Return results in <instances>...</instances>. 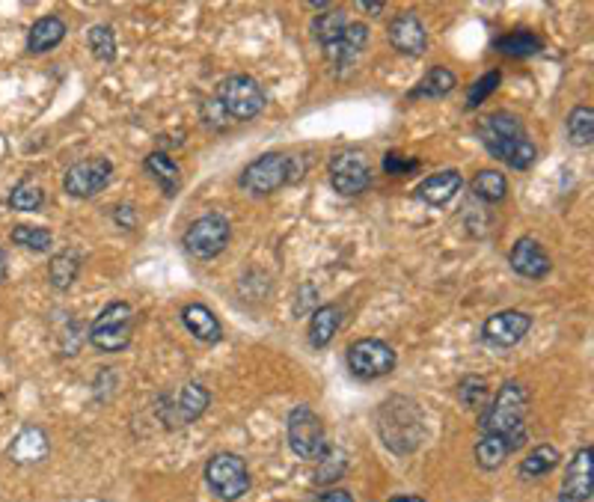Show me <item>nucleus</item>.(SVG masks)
Masks as SVG:
<instances>
[{
	"label": "nucleus",
	"mask_w": 594,
	"mask_h": 502,
	"mask_svg": "<svg viewBox=\"0 0 594 502\" xmlns=\"http://www.w3.org/2000/svg\"><path fill=\"white\" fill-rule=\"evenodd\" d=\"M526 410H529V390L517 381H508L496 390V396L482 410V434L502 437L514 446H526Z\"/></svg>",
	"instance_id": "f257e3e1"
},
{
	"label": "nucleus",
	"mask_w": 594,
	"mask_h": 502,
	"mask_svg": "<svg viewBox=\"0 0 594 502\" xmlns=\"http://www.w3.org/2000/svg\"><path fill=\"white\" fill-rule=\"evenodd\" d=\"M378 434L387 443V449L396 452V455L416 452L425 440V425H422L419 404L410 402L407 396L387 399L378 407Z\"/></svg>",
	"instance_id": "f03ea898"
},
{
	"label": "nucleus",
	"mask_w": 594,
	"mask_h": 502,
	"mask_svg": "<svg viewBox=\"0 0 594 502\" xmlns=\"http://www.w3.org/2000/svg\"><path fill=\"white\" fill-rule=\"evenodd\" d=\"M306 164L297 155L286 152H268L259 161H253L244 173H241V188L256 194V197H268L283 185H295L303 179Z\"/></svg>",
	"instance_id": "7ed1b4c3"
},
{
	"label": "nucleus",
	"mask_w": 594,
	"mask_h": 502,
	"mask_svg": "<svg viewBox=\"0 0 594 502\" xmlns=\"http://www.w3.org/2000/svg\"><path fill=\"white\" fill-rule=\"evenodd\" d=\"M205 482L214 497L226 502L241 500L250 491V470L247 461L235 452H217L205 464Z\"/></svg>",
	"instance_id": "20e7f679"
},
{
	"label": "nucleus",
	"mask_w": 594,
	"mask_h": 502,
	"mask_svg": "<svg viewBox=\"0 0 594 502\" xmlns=\"http://www.w3.org/2000/svg\"><path fill=\"white\" fill-rule=\"evenodd\" d=\"M131 336H134V312L122 301L107 303L99 312V318L90 324V342L104 354L125 351Z\"/></svg>",
	"instance_id": "39448f33"
},
{
	"label": "nucleus",
	"mask_w": 594,
	"mask_h": 502,
	"mask_svg": "<svg viewBox=\"0 0 594 502\" xmlns=\"http://www.w3.org/2000/svg\"><path fill=\"white\" fill-rule=\"evenodd\" d=\"M289 446L297 458L303 461H321V455L327 452V434H324V422L321 416L300 404L289 413Z\"/></svg>",
	"instance_id": "423d86ee"
},
{
	"label": "nucleus",
	"mask_w": 594,
	"mask_h": 502,
	"mask_svg": "<svg viewBox=\"0 0 594 502\" xmlns=\"http://www.w3.org/2000/svg\"><path fill=\"white\" fill-rule=\"evenodd\" d=\"M217 101L226 110V116L229 119H238V122L256 119L265 110V93H262V87L250 75H232V78H226L220 84V90H217Z\"/></svg>",
	"instance_id": "0eeeda50"
},
{
	"label": "nucleus",
	"mask_w": 594,
	"mask_h": 502,
	"mask_svg": "<svg viewBox=\"0 0 594 502\" xmlns=\"http://www.w3.org/2000/svg\"><path fill=\"white\" fill-rule=\"evenodd\" d=\"M396 351L384 339H360L348 348V369L360 381H378L396 369Z\"/></svg>",
	"instance_id": "6e6552de"
},
{
	"label": "nucleus",
	"mask_w": 594,
	"mask_h": 502,
	"mask_svg": "<svg viewBox=\"0 0 594 502\" xmlns=\"http://www.w3.org/2000/svg\"><path fill=\"white\" fill-rule=\"evenodd\" d=\"M232 226L223 214H205L194 220L185 232V250L194 259H214L226 250Z\"/></svg>",
	"instance_id": "1a4fd4ad"
},
{
	"label": "nucleus",
	"mask_w": 594,
	"mask_h": 502,
	"mask_svg": "<svg viewBox=\"0 0 594 502\" xmlns=\"http://www.w3.org/2000/svg\"><path fill=\"white\" fill-rule=\"evenodd\" d=\"M110 176H113V164L107 158H87L66 170L63 191L75 200H90L107 188Z\"/></svg>",
	"instance_id": "9d476101"
},
{
	"label": "nucleus",
	"mask_w": 594,
	"mask_h": 502,
	"mask_svg": "<svg viewBox=\"0 0 594 502\" xmlns=\"http://www.w3.org/2000/svg\"><path fill=\"white\" fill-rule=\"evenodd\" d=\"M330 185L342 197H357L372 185L369 161L360 152H342L330 161Z\"/></svg>",
	"instance_id": "9b49d317"
},
{
	"label": "nucleus",
	"mask_w": 594,
	"mask_h": 502,
	"mask_svg": "<svg viewBox=\"0 0 594 502\" xmlns=\"http://www.w3.org/2000/svg\"><path fill=\"white\" fill-rule=\"evenodd\" d=\"M529 327H532V315H526L520 309H505V312L491 315L482 324V339L491 348H511L529 333Z\"/></svg>",
	"instance_id": "f8f14e48"
},
{
	"label": "nucleus",
	"mask_w": 594,
	"mask_h": 502,
	"mask_svg": "<svg viewBox=\"0 0 594 502\" xmlns=\"http://www.w3.org/2000/svg\"><path fill=\"white\" fill-rule=\"evenodd\" d=\"M208 402H211V393L202 384H185L173 399L161 402V416L167 425H191L205 413Z\"/></svg>",
	"instance_id": "ddd939ff"
},
{
	"label": "nucleus",
	"mask_w": 594,
	"mask_h": 502,
	"mask_svg": "<svg viewBox=\"0 0 594 502\" xmlns=\"http://www.w3.org/2000/svg\"><path fill=\"white\" fill-rule=\"evenodd\" d=\"M594 488V464H592V449L583 446L577 449V455L571 458L568 470H565V485L559 502H589L592 500Z\"/></svg>",
	"instance_id": "4468645a"
},
{
	"label": "nucleus",
	"mask_w": 594,
	"mask_h": 502,
	"mask_svg": "<svg viewBox=\"0 0 594 502\" xmlns=\"http://www.w3.org/2000/svg\"><path fill=\"white\" fill-rule=\"evenodd\" d=\"M508 262H511V268H514L520 277H526V280H544V277L550 274V268H553L547 250H544L535 238H529V235H523V238L514 241V247H511V253H508Z\"/></svg>",
	"instance_id": "2eb2a0df"
},
{
	"label": "nucleus",
	"mask_w": 594,
	"mask_h": 502,
	"mask_svg": "<svg viewBox=\"0 0 594 502\" xmlns=\"http://www.w3.org/2000/svg\"><path fill=\"white\" fill-rule=\"evenodd\" d=\"M390 45L407 54V57H419L428 48V33L425 24L419 21L416 12H401L396 21L390 24Z\"/></svg>",
	"instance_id": "dca6fc26"
},
{
	"label": "nucleus",
	"mask_w": 594,
	"mask_h": 502,
	"mask_svg": "<svg viewBox=\"0 0 594 502\" xmlns=\"http://www.w3.org/2000/svg\"><path fill=\"white\" fill-rule=\"evenodd\" d=\"M366 45H369V27H366V24H348L345 33H342L333 45L324 48V54H327V60H330L333 66L348 69V66H354V60L366 51Z\"/></svg>",
	"instance_id": "f3484780"
},
{
	"label": "nucleus",
	"mask_w": 594,
	"mask_h": 502,
	"mask_svg": "<svg viewBox=\"0 0 594 502\" xmlns=\"http://www.w3.org/2000/svg\"><path fill=\"white\" fill-rule=\"evenodd\" d=\"M485 149L494 155L496 161H502L505 167L517 170V173L529 170L535 164V158H538V149H535V143L526 134L508 137V140H496V143H488Z\"/></svg>",
	"instance_id": "a211bd4d"
},
{
	"label": "nucleus",
	"mask_w": 594,
	"mask_h": 502,
	"mask_svg": "<svg viewBox=\"0 0 594 502\" xmlns=\"http://www.w3.org/2000/svg\"><path fill=\"white\" fill-rule=\"evenodd\" d=\"M48 434L39 425H27L18 431V437L9 443V458L15 464H36L48 455Z\"/></svg>",
	"instance_id": "6ab92c4d"
},
{
	"label": "nucleus",
	"mask_w": 594,
	"mask_h": 502,
	"mask_svg": "<svg viewBox=\"0 0 594 502\" xmlns=\"http://www.w3.org/2000/svg\"><path fill=\"white\" fill-rule=\"evenodd\" d=\"M66 39V21L60 15H45L39 18L30 33H27V51L30 54H48Z\"/></svg>",
	"instance_id": "aec40b11"
},
{
	"label": "nucleus",
	"mask_w": 594,
	"mask_h": 502,
	"mask_svg": "<svg viewBox=\"0 0 594 502\" xmlns=\"http://www.w3.org/2000/svg\"><path fill=\"white\" fill-rule=\"evenodd\" d=\"M461 185H464V179H461L458 170H440V173L428 176L416 188V197L422 202H428V205H446V202L461 191Z\"/></svg>",
	"instance_id": "412c9836"
},
{
	"label": "nucleus",
	"mask_w": 594,
	"mask_h": 502,
	"mask_svg": "<svg viewBox=\"0 0 594 502\" xmlns=\"http://www.w3.org/2000/svg\"><path fill=\"white\" fill-rule=\"evenodd\" d=\"M182 324L191 330V336H197L199 342L214 345V342L223 339V327H220L217 315H214L205 303H188V306L182 309Z\"/></svg>",
	"instance_id": "4be33fe9"
},
{
	"label": "nucleus",
	"mask_w": 594,
	"mask_h": 502,
	"mask_svg": "<svg viewBox=\"0 0 594 502\" xmlns=\"http://www.w3.org/2000/svg\"><path fill=\"white\" fill-rule=\"evenodd\" d=\"M342 318H345V309L339 303H327V306H318L312 312V321H309V345L312 348H324L333 342L336 330L342 327Z\"/></svg>",
	"instance_id": "5701e85b"
},
{
	"label": "nucleus",
	"mask_w": 594,
	"mask_h": 502,
	"mask_svg": "<svg viewBox=\"0 0 594 502\" xmlns=\"http://www.w3.org/2000/svg\"><path fill=\"white\" fill-rule=\"evenodd\" d=\"M520 134H526V128H523V122H520L514 113H508V110H496V113H488V116L479 119V137H482L485 146H488V143H496V140L520 137Z\"/></svg>",
	"instance_id": "b1692460"
},
{
	"label": "nucleus",
	"mask_w": 594,
	"mask_h": 502,
	"mask_svg": "<svg viewBox=\"0 0 594 502\" xmlns=\"http://www.w3.org/2000/svg\"><path fill=\"white\" fill-rule=\"evenodd\" d=\"M146 173L161 185V191H164L167 197H176V194H179V188H182V173H179V167H176V161H173L170 155L152 152V155L146 158Z\"/></svg>",
	"instance_id": "393cba45"
},
{
	"label": "nucleus",
	"mask_w": 594,
	"mask_h": 502,
	"mask_svg": "<svg viewBox=\"0 0 594 502\" xmlns=\"http://www.w3.org/2000/svg\"><path fill=\"white\" fill-rule=\"evenodd\" d=\"M559 461H562V455H559V449L553 446V443H538L526 458H523V464H520V479H541V476H547L550 470H556L559 467Z\"/></svg>",
	"instance_id": "a878e982"
},
{
	"label": "nucleus",
	"mask_w": 594,
	"mask_h": 502,
	"mask_svg": "<svg viewBox=\"0 0 594 502\" xmlns=\"http://www.w3.org/2000/svg\"><path fill=\"white\" fill-rule=\"evenodd\" d=\"M81 265H84V256H81L78 250H63L60 256H54L51 265H48V280H51V286H54V289H69V286L78 280Z\"/></svg>",
	"instance_id": "bb28decb"
},
{
	"label": "nucleus",
	"mask_w": 594,
	"mask_h": 502,
	"mask_svg": "<svg viewBox=\"0 0 594 502\" xmlns=\"http://www.w3.org/2000/svg\"><path fill=\"white\" fill-rule=\"evenodd\" d=\"M514 446L502 437H494V434H482V440L476 443V464L488 473L499 470L508 458H511Z\"/></svg>",
	"instance_id": "cd10ccee"
},
{
	"label": "nucleus",
	"mask_w": 594,
	"mask_h": 502,
	"mask_svg": "<svg viewBox=\"0 0 594 502\" xmlns=\"http://www.w3.org/2000/svg\"><path fill=\"white\" fill-rule=\"evenodd\" d=\"M455 90V75L446 69V66H437L431 69L410 93V99H443Z\"/></svg>",
	"instance_id": "c85d7f7f"
},
{
	"label": "nucleus",
	"mask_w": 594,
	"mask_h": 502,
	"mask_svg": "<svg viewBox=\"0 0 594 502\" xmlns=\"http://www.w3.org/2000/svg\"><path fill=\"white\" fill-rule=\"evenodd\" d=\"M494 48L499 54H505V57H532V54H538L544 45H541V39H538L535 33H529V30H514V33L499 36L494 42Z\"/></svg>",
	"instance_id": "c756f323"
},
{
	"label": "nucleus",
	"mask_w": 594,
	"mask_h": 502,
	"mask_svg": "<svg viewBox=\"0 0 594 502\" xmlns=\"http://www.w3.org/2000/svg\"><path fill=\"white\" fill-rule=\"evenodd\" d=\"M470 188H473V194L479 197L482 202H502L508 197V182H505V176L499 173V170H482V173H476V179L470 182Z\"/></svg>",
	"instance_id": "7c9ffc66"
},
{
	"label": "nucleus",
	"mask_w": 594,
	"mask_h": 502,
	"mask_svg": "<svg viewBox=\"0 0 594 502\" xmlns=\"http://www.w3.org/2000/svg\"><path fill=\"white\" fill-rule=\"evenodd\" d=\"M345 27H348V21H345V12H339V9L321 12V15L312 21V33H315V39L321 42V48L333 45V42L345 33Z\"/></svg>",
	"instance_id": "2f4dec72"
},
{
	"label": "nucleus",
	"mask_w": 594,
	"mask_h": 502,
	"mask_svg": "<svg viewBox=\"0 0 594 502\" xmlns=\"http://www.w3.org/2000/svg\"><path fill=\"white\" fill-rule=\"evenodd\" d=\"M458 402L464 404V407H470V410H485L488 402H491V387H488V381L479 378V375H467V378L458 384Z\"/></svg>",
	"instance_id": "473e14b6"
},
{
	"label": "nucleus",
	"mask_w": 594,
	"mask_h": 502,
	"mask_svg": "<svg viewBox=\"0 0 594 502\" xmlns=\"http://www.w3.org/2000/svg\"><path fill=\"white\" fill-rule=\"evenodd\" d=\"M568 137L574 146H592L594 140V113L592 107H574L568 116Z\"/></svg>",
	"instance_id": "72a5a7b5"
},
{
	"label": "nucleus",
	"mask_w": 594,
	"mask_h": 502,
	"mask_svg": "<svg viewBox=\"0 0 594 502\" xmlns=\"http://www.w3.org/2000/svg\"><path fill=\"white\" fill-rule=\"evenodd\" d=\"M12 241L18 247H27V250H36V253H48L51 244H54V235L42 226H15L12 229Z\"/></svg>",
	"instance_id": "f704fd0d"
},
{
	"label": "nucleus",
	"mask_w": 594,
	"mask_h": 502,
	"mask_svg": "<svg viewBox=\"0 0 594 502\" xmlns=\"http://www.w3.org/2000/svg\"><path fill=\"white\" fill-rule=\"evenodd\" d=\"M42 205H45V191L33 182H21L9 194V208L15 211H42Z\"/></svg>",
	"instance_id": "c9c22d12"
},
{
	"label": "nucleus",
	"mask_w": 594,
	"mask_h": 502,
	"mask_svg": "<svg viewBox=\"0 0 594 502\" xmlns=\"http://www.w3.org/2000/svg\"><path fill=\"white\" fill-rule=\"evenodd\" d=\"M87 39H90V51H93L96 60H101V63H113L116 60V33H113V27L99 24V27L90 30Z\"/></svg>",
	"instance_id": "e433bc0d"
},
{
	"label": "nucleus",
	"mask_w": 594,
	"mask_h": 502,
	"mask_svg": "<svg viewBox=\"0 0 594 502\" xmlns=\"http://www.w3.org/2000/svg\"><path fill=\"white\" fill-rule=\"evenodd\" d=\"M345 467H348V458H345L339 449H330V446H327V452L321 455V464H318L315 482H321V485H330V482H336V479L345 473Z\"/></svg>",
	"instance_id": "4c0bfd02"
},
{
	"label": "nucleus",
	"mask_w": 594,
	"mask_h": 502,
	"mask_svg": "<svg viewBox=\"0 0 594 502\" xmlns=\"http://www.w3.org/2000/svg\"><path fill=\"white\" fill-rule=\"evenodd\" d=\"M499 81H502V75H499V72H488V75H482V78L470 87V93H467V107H470V110H473V107H479V104L488 99L496 87H499Z\"/></svg>",
	"instance_id": "58836bf2"
},
{
	"label": "nucleus",
	"mask_w": 594,
	"mask_h": 502,
	"mask_svg": "<svg viewBox=\"0 0 594 502\" xmlns=\"http://www.w3.org/2000/svg\"><path fill=\"white\" fill-rule=\"evenodd\" d=\"M419 158H404V155H398V152H387V158H384V170L387 173H393V176H401V173H413V170H419Z\"/></svg>",
	"instance_id": "ea45409f"
},
{
	"label": "nucleus",
	"mask_w": 594,
	"mask_h": 502,
	"mask_svg": "<svg viewBox=\"0 0 594 502\" xmlns=\"http://www.w3.org/2000/svg\"><path fill=\"white\" fill-rule=\"evenodd\" d=\"M202 113H205V119H208V122H211L214 128H226V125H229V116H226V110L220 107V101H217V99L208 101Z\"/></svg>",
	"instance_id": "a19ab883"
},
{
	"label": "nucleus",
	"mask_w": 594,
	"mask_h": 502,
	"mask_svg": "<svg viewBox=\"0 0 594 502\" xmlns=\"http://www.w3.org/2000/svg\"><path fill=\"white\" fill-rule=\"evenodd\" d=\"M113 220H116L122 229H131V226L137 223V217H134V208H131V205H116V208H113Z\"/></svg>",
	"instance_id": "79ce46f5"
},
{
	"label": "nucleus",
	"mask_w": 594,
	"mask_h": 502,
	"mask_svg": "<svg viewBox=\"0 0 594 502\" xmlns=\"http://www.w3.org/2000/svg\"><path fill=\"white\" fill-rule=\"evenodd\" d=\"M312 301H315V289H312V286H303V298H297L295 303L297 318H300V315H306V312L312 309Z\"/></svg>",
	"instance_id": "37998d69"
},
{
	"label": "nucleus",
	"mask_w": 594,
	"mask_h": 502,
	"mask_svg": "<svg viewBox=\"0 0 594 502\" xmlns=\"http://www.w3.org/2000/svg\"><path fill=\"white\" fill-rule=\"evenodd\" d=\"M312 502H354V497H351L348 491H342V488H333V491H327V494L315 497Z\"/></svg>",
	"instance_id": "c03bdc74"
},
{
	"label": "nucleus",
	"mask_w": 594,
	"mask_h": 502,
	"mask_svg": "<svg viewBox=\"0 0 594 502\" xmlns=\"http://www.w3.org/2000/svg\"><path fill=\"white\" fill-rule=\"evenodd\" d=\"M360 9H363V12H369V15H381L387 6H384V3H360Z\"/></svg>",
	"instance_id": "a18cd8bd"
},
{
	"label": "nucleus",
	"mask_w": 594,
	"mask_h": 502,
	"mask_svg": "<svg viewBox=\"0 0 594 502\" xmlns=\"http://www.w3.org/2000/svg\"><path fill=\"white\" fill-rule=\"evenodd\" d=\"M6 277H9V262H6V253L0 247V283H6Z\"/></svg>",
	"instance_id": "49530a36"
},
{
	"label": "nucleus",
	"mask_w": 594,
	"mask_h": 502,
	"mask_svg": "<svg viewBox=\"0 0 594 502\" xmlns=\"http://www.w3.org/2000/svg\"><path fill=\"white\" fill-rule=\"evenodd\" d=\"M393 502H425L422 497H396Z\"/></svg>",
	"instance_id": "de8ad7c7"
}]
</instances>
